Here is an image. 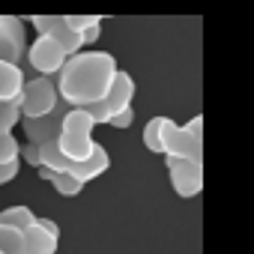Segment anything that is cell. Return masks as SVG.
Returning a JSON list of instances; mask_svg holds the SVG:
<instances>
[{
    "label": "cell",
    "mask_w": 254,
    "mask_h": 254,
    "mask_svg": "<svg viewBox=\"0 0 254 254\" xmlns=\"http://www.w3.org/2000/svg\"><path fill=\"white\" fill-rule=\"evenodd\" d=\"M27 60V27L15 15H0V63L21 66Z\"/></svg>",
    "instance_id": "obj_7"
},
{
    "label": "cell",
    "mask_w": 254,
    "mask_h": 254,
    "mask_svg": "<svg viewBox=\"0 0 254 254\" xmlns=\"http://www.w3.org/2000/svg\"><path fill=\"white\" fill-rule=\"evenodd\" d=\"M18 171H21V162H18V165H0V186L12 183V180L18 177Z\"/></svg>",
    "instance_id": "obj_24"
},
{
    "label": "cell",
    "mask_w": 254,
    "mask_h": 254,
    "mask_svg": "<svg viewBox=\"0 0 254 254\" xmlns=\"http://www.w3.org/2000/svg\"><path fill=\"white\" fill-rule=\"evenodd\" d=\"M0 251H3V254H27L24 233H21V230H15V227L0 224Z\"/></svg>",
    "instance_id": "obj_16"
},
{
    "label": "cell",
    "mask_w": 254,
    "mask_h": 254,
    "mask_svg": "<svg viewBox=\"0 0 254 254\" xmlns=\"http://www.w3.org/2000/svg\"><path fill=\"white\" fill-rule=\"evenodd\" d=\"M21 159V144L15 141V135H3L0 138V165H18Z\"/></svg>",
    "instance_id": "obj_20"
},
{
    "label": "cell",
    "mask_w": 254,
    "mask_h": 254,
    "mask_svg": "<svg viewBox=\"0 0 254 254\" xmlns=\"http://www.w3.org/2000/svg\"><path fill=\"white\" fill-rule=\"evenodd\" d=\"M168 165V177H171V186L174 191L189 200V197H197L203 191V162H189V159H165Z\"/></svg>",
    "instance_id": "obj_8"
},
{
    "label": "cell",
    "mask_w": 254,
    "mask_h": 254,
    "mask_svg": "<svg viewBox=\"0 0 254 254\" xmlns=\"http://www.w3.org/2000/svg\"><path fill=\"white\" fill-rule=\"evenodd\" d=\"M39 177H42V180H48V183H51V180H54V177H57V174H54V171H48V168H39Z\"/></svg>",
    "instance_id": "obj_26"
},
{
    "label": "cell",
    "mask_w": 254,
    "mask_h": 254,
    "mask_svg": "<svg viewBox=\"0 0 254 254\" xmlns=\"http://www.w3.org/2000/svg\"><path fill=\"white\" fill-rule=\"evenodd\" d=\"M21 90H24V72H21V66L0 63V108L18 102Z\"/></svg>",
    "instance_id": "obj_13"
},
{
    "label": "cell",
    "mask_w": 254,
    "mask_h": 254,
    "mask_svg": "<svg viewBox=\"0 0 254 254\" xmlns=\"http://www.w3.org/2000/svg\"><path fill=\"white\" fill-rule=\"evenodd\" d=\"M135 93H138V87H135V78L129 75V72H117V78H114V84H111V90H108V96L99 102V105H93V108H87V114L93 117V123L99 126V123H111L114 117H120L123 111H129L132 108V102H135Z\"/></svg>",
    "instance_id": "obj_3"
},
{
    "label": "cell",
    "mask_w": 254,
    "mask_h": 254,
    "mask_svg": "<svg viewBox=\"0 0 254 254\" xmlns=\"http://www.w3.org/2000/svg\"><path fill=\"white\" fill-rule=\"evenodd\" d=\"M99 33H102V24H99V27H90L87 33H81V42H84V48H87V45H93V42L99 39Z\"/></svg>",
    "instance_id": "obj_25"
},
{
    "label": "cell",
    "mask_w": 254,
    "mask_h": 254,
    "mask_svg": "<svg viewBox=\"0 0 254 254\" xmlns=\"http://www.w3.org/2000/svg\"><path fill=\"white\" fill-rule=\"evenodd\" d=\"M51 186H54V191H57L60 197H78V194L84 191V183H78L72 174H57V177L51 180Z\"/></svg>",
    "instance_id": "obj_18"
},
{
    "label": "cell",
    "mask_w": 254,
    "mask_h": 254,
    "mask_svg": "<svg viewBox=\"0 0 254 254\" xmlns=\"http://www.w3.org/2000/svg\"><path fill=\"white\" fill-rule=\"evenodd\" d=\"M132 120H135V108L123 111V114H120V117H114L108 126H114V129H129V126H132Z\"/></svg>",
    "instance_id": "obj_23"
},
{
    "label": "cell",
    "mask_w": 254,
    "mask_h": 254,
    "mask_svg": "<svg viewBox=\"0 0 254 254\" xmlns=\"http://www.w3.org/2000/svg\"><path fill=\"white\" fill-rule=\"evenodd\" d=\"M57 242H60V227L51 218H39L30 230H24L27 254H57Z\"/></svg>",
    "instance_id": "obj_12"
},
{
    "label": "cell",
    "mask_w": 254,
    "mask_h": 254,
    "mask_svg": "<svg viewBox=\"0 0 254 254\" xmlns=\"http://www.w3.org/2000/svg\"><path fill=\"white\" fill-rule=\"evenodd\" d=\"M108 165H111L108 150H105L102 144H96V147H93V156H90L87 162H81V165H72V171H69V174H72L78 183H84V186H87V183H93L96 177H102V174L108 171Z\"/></svg>",
    "instance_id": "obj_14"
},
{
    "label": "cell",
    "mask_w": 254,
    "mask_h": 254,
    "mask_svg": "<svg viewBox=\"0 0 254 254\" xmlns=\"http://www.w3.org/2000/svg\"><path fill=\"white\" fill-rule=\"evenodd\" d=\"M21 120H39V117H48L57 105H60V93H57V78H30L24 81V90H21Z\"/></svg>",
    "instance_id": "obj_4"
},
{
    "label": "cell",
    "mask_w": 254,
    "mask_h": 254,
    "mask_svg": "<svg viewBox=\"0 0 254 254\" xmlns=\"http://www.w3.org/2000/svg\"><path fill=\"white\" fill-rule=\"evenodd\" d=\"M15 123H21V105H18V102L3 105V108H0V138H3V135H12Z\"/></svg>",
    "instance_id": "obj_19"
},
{
    "label": "cell",
    "mask_w": 254,
    "mask_h": 254,
    "mask_svg": "<svg viewBox=\"0 0 254 254\" xmlns=\"http://www.w3.org/2000/svg\"><path fill=\"white\" fill-rule=\"evenodd\" d=\"M93 126H96V123H93V117L87 114V108H72V111L66 114L57 147H60V153H63L72 165H81V162H87V159L93 156V147H96V141H93Z\"/></svg>",
    "instance_id": "obj_2"
},
{
    "label": "cell",
    "mask_w": 254,
    "mask_h": 254,
    "mask_svg": "<svg viewBox=\"0 0 254 254\" xmlns=\"http://www.w3.org/2000/svg\"><path fill=\"white\" fill-rule=\"evenodd\" d=\"M165 120H168V117H153V120H147V126H144V147H147L150 153H156V156H162V132H165Z\"/></svg>",
    "instance_id": "obj_17"
},
{
    "label": "cell",
    "mask_w": 254,
    "mask_h": 254,
    "mask_svg": "<svg viewBox=\"0 0 254 254\" xmlns=\"http://www.w3.org/2000/svg\"><path fill=\"white\" fill-rule=\"evenodd\" d=\"M117 60L108 51H81L66 60V66L57 75V93L69 108H93L99 105L114 78H117Z\"/></svg>",
    "instance_id": "obj_1"
},
{
    "label": "cell",
    "mask_w": 254,
    "mask_h": 254,
    "mask_svg": "<svg viewBox=\"0 0 254 254\" xmlns=\"http://www.w3.org/2000/svg\"><path fill=\"white\" fill-rule=\"evenodd\" d=\"M183 129L191 135V138H197V141H203V117L200 114H194L189 123H183Z\"/></svg>",
    "instance_id": "obj_22"
},
{
    "label": "cell",
    "mask_w": 254,
    "mask_h": 254,
    "mask_svg": "<svg viewBox=\"0 0 254 254\" xmlns=\"http://www.w3.org/2000/svg\"><path fill=\"white\" fill-rule=\"evenodd\" d=\"M36 212L24 203H15V206H6V209H0V224H6V227H15V230H30L36 224Z\"/></svg>",
    "instance_id": "obj_15"
},
{
    "label": "cell",
    "mask_w": 254,
    "mask_h": 254,
    "mask_svg": "<svg viewBox=\"0 0 254 254\" xmlns=\"http://www.w3.org/2000/svg\"><path fill=\"white\" fill-rule=\"evenodd\" d=\"M0 254H3V251H0Z\"/></svg>",
    "instance_id": "obj_27"
},
{
    "label": "cell",
    "mask_w": 254,
    "mask_h": 254,
    "mask_svg": "<svg viewBox=\"0 0 254 254\" xmlns=\"http://www.w3.org/2000/svg\"><path fill=\"white\" fill-rule=\"evenodd\" d=\"M66 60H69V54L51 36H36L27 45V63L39 78H57L60 69L66 66Z\"/></svg>",
    "instance_id": "obj_5"
},
{
    "label": "cell",
    "mask_w": 254,
    "mask_h": 254,
    "mask_svg": "<svg viewBox=\"0 0 254 254\" xmlns=\"http://www.w3.org/2000/svg\"><path fill=\"white\" fill-rule=\"evenodd\" d=\"M72 108L60 99V105L48 114V117H39V120H21V129H24V138L27 144L33 147H42V144H51V141H60V129H63V120Z\"/></svg>",
    "instance_id": "obj_10"
},
{
    "label": "cell",
    "mask_w": 254,
    "mask_h": 254,
    "mask_svg": "<svg viewBox=\"0 0 254 254\" xmlns=\"http://www.w3.org/2000/svg\"><path fill=\"white\" fill-rule=\"evenodd\" d=\"M21 159H24L27 165H33L36 171H39V168H48V171H54V174H69V171H72V162L60 153L57 141L42 144V147L24 144V147H21Z\"/></svg>",
    "instance_id": "obj_11"
},
{
    "label": "cell",
    "mask_w": 254,
    "mask_h": 254,
    "mask_svg": "<svg viewBox=\"0 0 254 254\" xmlns=\"http://www.w3.org/2000/svg\"><path fill=\"white\" fill-rule=\"evenodd\" d=\"M30 24L36 27V36H51L69 57H75V54L84 51L81 33H75V30L66 24V15H33Z\"/></svg>",
    "instance_id": "obj_9"
},
{
    "label": "cell",
    "mask_w": 254,
    "mask_h": 254,
    "mask_svg": "<svg viewBox=\"0 0 254 254\" xmlns=\"http://www.w3.org/2000/svg\"><path fill=\"white\" fill-rule=\"evenodd\" d=\"M105 15H66V24L75 30V33H87L90 27H99Z\"/></svg>",
    "instance_id": "obj_21"
},
{
    "label": "cell",
    "mask_w": 254,
    "mask_h": 254,
    "mask_svg": "<svg viewBox=\"0 0 254 254\" xmlns=\"http://www.w3.org/2000/svg\"><path fill=\"white\" fill-rule=\"evenodd\" d=\"M162 156L165 159H189V162H203V141L191 138L180 123L171 117L165 120V132H162Z\"/></svg>",
    "instance_id": "obj_6"
}]
</instances>
